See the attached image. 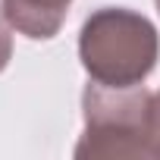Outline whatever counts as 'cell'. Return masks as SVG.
<instances>
[{"label": "cell", "mask_w": 160, "mask_h": 160, "mask_svg": "<svg viewBox=\"0 0 160 160\" xmlns=\"http://www.w3.org/2000/svg\"><path fill=\"white\" fill-rule=\"evenodd\" d=\"M85 132L75 157H141L160 160V88H110L91 82L82 94Z\"/></svg>", "instance_id": "1"}, {"label": "cell", "mask_w": 160, "mask_h": 160, "mask_svg": "<svg viewBox=\"0 0 160 160\" xmlns=\"http://www.w3.org/2000/svg\"><path fill=\"white\" fill-rule=\"evenodd\" d=\"M154 3H157V13H160V0H154Z\"/></svg>", "instance_id": "5"}, {"label": "cell", "mask_w": 160, "mask_h": 160, "mask_svg": "<svg viewBox=\"0 0 160 160\" xmlns=\"http://www.w3.org/2000/svg\"><path fill=\"white\" fill-rule=\"evenodd\" d=\"M78 60L98 85H144L160 60V35L154 22L135 10L101 7L82 22Z\"/></svg>", "instance_id": "2"}, {"label": "cell", "mask_w": 160, "mask_h": 160, "mask_svg": "<svg viewBox=\"0 0 160 160\" xmlns=\"http://www.w3.org/2000/svg\"><path fill=\"white\" fill-rule=\"evenodd\" d=\"M72 0H3V13L13 28L32 41H50L60 35Z\"/></svg>", "instance_id": "3"}, {"label": "cell", "mask_w": 160, "mask_h": 160, "mask_svg": "<svg viewBox=\"0 0 160 160\" xmlns=\"http://www.w3.org/2000/svg\"><path fill=\"white\" fill-rule=\"evenodd\" d=\"M10 60H13V22L0 7V72L10 66Z\"/></svg>", "instance_id": "4"}]
</instances>
